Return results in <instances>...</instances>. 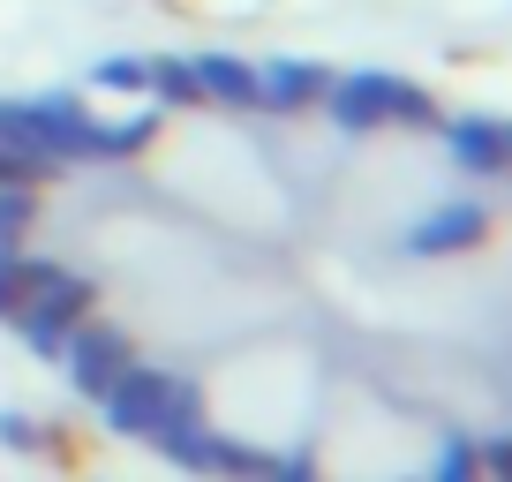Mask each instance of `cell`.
Wrapping results in <instances>:
<instances>
[{"mask_svg":"<svg viewBox=\"0 0 512 482\" xmlns=\"http://www.w3.org/2000/svg\"><path fill=\"white\" fill-rule=\"evenodd\" d=\"M144 91H159V106H204V91H196V68L181 61V53H159V61L144 68Z\"/></svg>","mask_w":512,"mask_h":482,"instance_id":"cell-11","label":"cell"},{"mask_svg":"<svg viewBox=\"0 0 512 482\" xmlns=\"http://www.w3.org/2000/svg\"><path fill=\"white\" fill-rule=\"evenodd\" d=\"M166 385H174L166 370H151V362H128V370L113 377L106 392H98V415H106V430H113V437H151V430H159V415H166Z\"/></svg>","mask_w":512,"mask_h":482,"instance_id":"cell-4","label":"cell"},{"mask_svg":"<svg viewBox=\"0 0 512 482\" xmlns=\"http://www.w3.org/2000/svg\"><path fill=\"white\" fill-rule=\"evenodd\" d=\"M430 482H482V475H475V437H467V430H445V445H437Z\"/></svg>","mask_w":512,"mask_h":482,"instance_id":"cell-14","label":"cell"},{"mask_svg":"<svg viewBox=\"0 0 512 482\" xmlns=\"http://www.w3.org/2000/svg\"><path fill=\"white\" fill-rule=\"evenodd\" d=\"M317 106L332 113V129H347V136H369V129H437V121H445V113H437V98L422 91V83L384 76V68L332 76Z\"/></svg>","mask_w":512,"mask_h":482,"instance_id":"cell-1","label":"cell"},{"mask_svg":"<svg viewBox=\"0 0 512 482\" xmlns=\"http://www.w3.org/2000/svg\"><path fill=\"white\" fill-rule=\"evenodd\" d=\"M91 302H98V279H83V272H61L53 264V279L38 287V317H53V324H76V317H91Z\"/></svg>","mask_w":512,"mask_h":482,"instance_id":"cell-10","label":"cell"},{"mask_svg":"<svg viewBox=\"0 0 512 482\" xmlns=\"http://www.w3.org/2000/svg\"><path fill=\"white\" fill-rule=\"evenodd\" d=\"M475 475L482 482H512V445L505 437H475Z\"/></svg>","mask_w":512,"mask_h":482,"instance_id":"cell-18","label":"cell"},{"mask_svg":"<svg viewBox=\"0 0 512 482\" xmlns=\"http://www.w3.org/2000/svg\"><path fill=\"white\" fill-rule=\"evenodd\" d=\"M159 121H166V106H144V113H128V121H106V159H136V151H151Z\"/></svg>","mask_w":512,"mask_h":482,"instance_id":"cell-12","label":"cell"},{"mask_svg":"<svg viewBox=\"0 0 512 482\" xmlns=\"http://www.w3.org/2000/svg\"><path fill=\"white\" fill-rule=\"evenodd\" d=\"M445 129V151H452V166L460 174H475V181H497L512 166V136H505V121L497 113H452V121H437Z\"/></svg>","mask_w":512,"mask_h":482,"instance_id":"cell-5","label":"cell"},{"mask_svg":"<svg viewBox=\"0 0 512 482\" xmlns=\"http://www.w3.org/2000/svg\"><path fill=\"white\" fill-rule=\"evenodd\" d=\"M324 83H332V68L324 61H256V113H279V121H287V113H309L324 98Z\"/></svg>","mask_w":512,"mask_h":482,"instance_id":"cell-7","label":"cell"},{"mask_svg":"<svg viewBox=\"0 0 512 482\" xmlns=\"http://www.w3.org/2000/svg\"><path fill=\"white\" fill-rule=\"evenodd\" d=\"M38 121V144H46L53 166H83V159H106V121L83 106L76 91H46V98H23Z\"/></svg>","mask_w":512,"mask_h":482,"instance_id":"cell-2","label":"cell"},{"mask_svg":"<svg viewBox=\"0 0 512 482\" xmlns=\"http://www.w3.org/2000/svg\"><path fill=\"white\" fill-rule=\"evenodd\" d=\"M61 354H68V385H76L91 407H98V392H106L113 377L128 370V362H136L128 332H121V324H98V317H76V324H68Z\"/></svg>","mask_w":512,"mask_h":482,"instance_id":"cell-3","label":"cell"},{"mask_svg":"<svg viewBox=\"0 0 512 482\" xmlns=\"http://www.w3.org/2000/svg\"><path fill=\"white\" fill-rule=\"evenodd\" d=\"M0 445H8V452H53V445H61V437H53L46 422L16 415V407H0Z\"/></svg>","mask_w":512,"mask_h":482,"instance_id":"cell-15","label":"cell"},{"mask_svg":"<svg viewBox=\"0 0 512 482\" xmlns=\"http://www.w3.org/2000/svg\"><path fill=\"white\" fill-rule=\"evenodd\" d=\"M23 332V347L38 354V362H53V354H61V339H68V324H53V317H38V309H23V317H8Z\"/></svg>","mask_w":512,"mask_h":482,"instance_id":"cell-16","label":"cell"},{"mask_svg":"<svg viewBox=\"0 0 512 482\" xmlns=\"http://www.w3.org/2000/svg\"><path fill=\"white\" fill-rule=\"evenodd\" d=\"M189 68H196V91H204V106L256 113V61H241V53H189Z\"/></svg>","mask_w":512,"mask_h":482,"instance_id":"cell-8","label":"cell"},{"mask_svg":"<svg viewBox=\"0 0 512 482\" xmlns=\"http://www.w3.org/2000/svg\"><path fill=\"white\" fill-rule=\"evenodd\" d=\"M490 241V211L482 204H437L430 219L407 226V257H467Z\"/></svg>","mask_w":512,"mask_h":482,"instance_id":"cell-6","label":"cell"},{"mask_svg":"<svg viewBox=\"0 0 512 482\" xmlns=\"http://www.w3.org/2000/svg\"><path fill=\"white\" fill-rule=\"evenodd\" d=\"M31 226H38V189H0V249H23Z\"/></svg>","mask_w":512,"mask_h":482,"instance_id":"cell-13","label":"cell"},{"mask_svg":"<svg viewBox=\"0 0 512 482\" xmlns=\"http://www.w3.org/2000/svg\"><path fill=\"white\" fill-rule=\"evenodd\" d=\"M144 68L151 61H136V53H113V61L91 68V83H98V91H144Z\"/></svg>","mask_w":512,"mask_h":482,"instance_id":"cell-17","label":"cell"},{"mask_svg":"<svg viewBox=\"0 0 512 482\" xmlns=\"http://www.w3.org/2000/svg\"><path fill=\"white\" fill-rule=\"evenodd\" d=\"M53 279V257H31V249H0V324L23 317L38 302V287Z\"/></svg>","mask_w":512,"mask_h":482,"instance_id":"cell-9","label":"cell"}]
</instances>
